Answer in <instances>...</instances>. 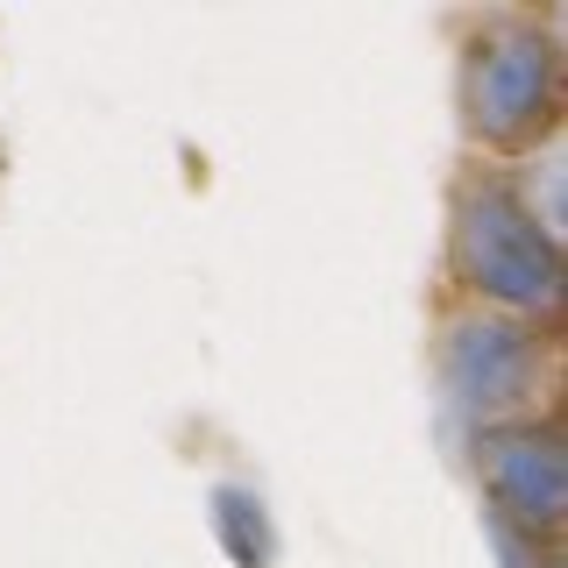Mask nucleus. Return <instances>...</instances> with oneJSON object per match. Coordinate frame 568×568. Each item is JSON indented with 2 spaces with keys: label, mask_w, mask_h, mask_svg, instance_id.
<instances>
[{
  "label": "nucleus",
  "mask_w": 568,
  "mask_h": 568,
  "mask_svg": "<svg viewBox=\"0 0 568 568\" xmlns=\"http://www.w3.org/2000/svg\"><path fill=\"white\" fill-rule=\"evenodd\" d=\"M440 292L484 313L561 327L568 256L519 192V164L462 156L448 171V221H440Z\"/></svg>",
  "instance_id": "f257e3e1"
},
{
  "label": "nucleus",
  "mask_w": 568,
  "mask_h": 568,
  "mask_svg": "<svg viewBox=\"0 0 568 568\" xmlns=\"http://www.w3.org/2000/svg\"><path fill=\"white\" fill-rule=\"evenodd\" d=\"M469 476L490 497L497 526H511L526 547L555 555L561 547V413L555 419H519V426H490L469 434Z\"/></svg>",
  "instance_id": "20e7f679"
},
{
  "label": "nucleus",
  "mask_w": 568,
  "mask_h": 568,
  "mask_svg": "<svg viewBox=\"0 0 568 568\" xmlns=\"http://www.w3.org/2000/svg\"><path fill=\"white\" fill-rule=\"evenodd\" d=\"M434 384L469 434L561 413V327L434 292Z\"/></svg>",
  "instance_id": "7ed1b4c3"
},
{
  "label": "nucleus",
  "mask_w": 568,
  "mask_h": 568,
  "mask_svg": "<svg viewBox=\"0 0 568 568\" xmlns=\"http://www.w3.org/2000/svg\"><path fill=\"white\" fill-rule=\"evenodd\" d=\"M561 43L532 14H476L455 58V121L469 156L526 164L561 135Z\"/></svg>",
  "instance_id": "f03ea898"
}]
</instances>
